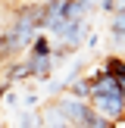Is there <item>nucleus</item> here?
Wrapping results in <instances>:
<instances>
[{
  "label": "nucleus",
  "instance_id": "f257e3e1",
  "mask_svg": "<svg viewBox=\"0 0 125 128\" xmlns=\"http://www.w3.org/2000/svg\"><path fill=\"white\" fill-rule=\"evenodd\" d=\"M0 81L3 84H12L16 88L19 81H31V72H28V60H10L0 66Z\"/></svg>",
  "mask_w": 125,
  "mask_h": 128
},
{
  "label": "nucleus",
  "instance_id": "f03ea898",
  "mask_svg": "<svg viewBox=\"0 0 125 128\" xmlns=\"http://www.w3.org/2000/svg\"><path fill=\"white\" fill-rule=\"evenodd\" d=\"M25 60H28V56H25ZM28 72H31V81H50L53 78V56L28 60Z\"/></svg>",
  "mask_w": 125,
  "mask_h": 128
},
{
  "label": "nucleus",
  "instance_id": "7ed1b4c3",
  "mask_svg": "<svg viewBox=\"0 0 125 128\" xmlns=\"http://www.w3.org/2000/svg\"><path fill=\"white\" fill-rule=\"evenodd\" d=\"M38 56H53V44H50L47 31H38L34 41L28 44V60H38Z\"/></svg>",
  "mask_w": 125,
  "mask_h": 128
},
{
  "label": "nucleus",
  "instance_id": "20e7f679",
  "mask_svg": "<svg viewBox=\"0 0 125 128\" xmlns=\"http://www.w3.org/2000/svg\"><path fill=\"white\" fill-rule=\"evenodd\" d=\"M110 34L116 44H125V10H116L110 16Z\"/></svg>",
  "mask_w": 125,
  "mask_h": 128
},
{
  "label": "nucleus",
  "instance_id": "39448f33",
  "mask_svg": "<svg viewBox=\"0 0 125 128\" xmlns=\"http://www.w3.org/2000/svg\"><path fill=\"white\" fill-rule=\"evenodd\" d=\"M103 69H106V72H110L112 78L125 88V56H110V60L103 62Z\"/></svg>",
  "mask_w": 125,
  "mask_h": 128
},
{
  "label": "nucleus",
  "instance_id": "423d86ee",
  "mask_svg": "<svg viewBox=\"0 0 125 128\" xmlns=\"http://www.w3.org/2000/svg\"><path fill=\"white\" fill-rule=\"evenodd\" d=\"M75 128H112V122H106L100 112H94L91 106H88V112H84V119H81Z\"/></svg>",
  "mask_w": 125,
  "mask_h": 128
},
{
  "label": "nucleus",
  "instance_id": "0eeeda50",
  "mask_svg": "<svg viewBox=\"0 0 125 128\" xmlns=\"http://www.w3.org/2000/svg\"><path fill=\"white\" fill-rule=\"evenodd\" d=\"M16 128H44V125H41V110H22V112H19Z\"/></svg>",
  "mask_w": 125,
  "mask_h": 128
},
{
  "label": "nucleus",
  "instance_id": "6e6552de",
  "mask_svg": "<svg viewBox=\"0 0 125 128\" xmlns=\"http://www.w3.org/2000/svg\"><path fill=\"white\" fill-rule=\"evenodd\" d=\"M22 106H25V110H34V106H38V94H34V91L22 94Z\"/></svg>",
  "mask_w": 125,
  "mask_h": 128
},
{
  "label": "nucleus",
  "instance_id": "1a4fd4ad",
  "mask_svg": "<svg viewBox=\"0 0 125 128\" xmlns=\"http://www.w3.org/2000/svg\"><path fill=\"white\" fill-rule=\"evenodd\" d=\"M100 10H103L106 16H112V12H116L119 6H116V0H100Z\"/></svg>",
  "mask_w": 125,
  "mask_h": 128
},
{
  "label": "nucleus",
  "instance_id": "9d476101",
  "mask_svg": "<svg viewBox=\"0 0 125 128\" xmlns=\"http://www.w3.org/2000/svg\"><path fill=\"white\" fill-rule=\"evenodd\" d=\"M116 6H119V10H125V0H116Z\"/></svg>",
  "mask_w": 125,
  "mask_h": 128
},
{
  "label": "nucleus",
  "instance_id": "9b49d317",
  "mask_svg": "<svg viewBox=\"0 0 125 128\" xmlns=\"http://www.w3.org/2000/svg\"><path fill=\"white\" fill-rule=\"evenodd\" d=\"M112 128H125V119H122V122H116V125H112Z\"/></svg>",
  "mask_w": 125,
  "mask_h": 128
},
{
  "label": "nucleus",
  "instance_id": "f8f14e48",
  "mask_svg": "<svg viewBox=\"0 0 125 128\" xmlns=\"http://www.w3.org/2000/svg\"><path fill=\"white\" fill-rule=\"evenodd\" d=\"M0 128H10V125H3V122H0Z\"/></svg>",
  "mask_w": 125,
  "mask_h": 128
},
{
  "label": "nucleus",
  "instance_id": "ddd939ff",
  "mask_svg": "<svg viewBox=\"0 0 125 128\" xmlns=\"http://www.w3.org/2000/svg\"><path fill=\"white\" fill-rule=\"evenodd\" d=\"M0 6H3V0H0Z\"/></svg>",
  "mask_w": 125,
  "mask_h": 128
}]
</instances>
